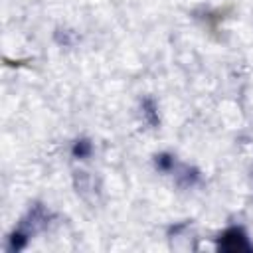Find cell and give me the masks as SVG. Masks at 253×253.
I'll list each match as a JSON object with an SVG mask.
<instances>
[{
  "label": "cell",
  "mask_w": 253,
  "mask_h": 253,
  "mask_svg": "<svg viewBox=\"0 0 253 253\" xmlns=\"http://www.w3.org/2000/svg\"><path fill=\"white\" fill-rule=\"evenodd\" d=\"M49 219H51V213L42 204H34L28 210V213L22 217L20 225L8 237V251H20V249H24L32 235H36V233H40L42 229L47 227Z\"/></svg>",
  "instance_id": "1"
},
{
  "label": "cell",
  "mask_w": 253,
  "mask_h": 253,
  "mask_svg": "<svg viewBox=\"0 0 253 253\" xmlns=\"http://www.w3.org/2000/svg\"><path fill=\"white\" fill-rule=\"evenodd\" d=\"M217 249L227 251V253H239V251H253V243L249 241L245 229L241 225H231L227 227L219 237H217Z\"/></svg>",
  "instance_id": "2"
},
{
  "label": "cell",
  "mask_w": 253,
  "mask_h": 253,
  "mask_svg": "<svg viewBox=\"0 0 253 253\" xmlns=\"http://www.w3.org/2000/svg\"><path fill=\"white\" fill-rule=\"evenodd\" d=\"M71 152H73V156H75V158H87V156H91V152H93V144H91L87 138L75 140V144H73Z\"/></svg>",
  "instance_id": "3"
},
{
  "label": "cell",
  "mask_w": 253,
  "mask_h": 253,
  "mask_svg": "<svg viewBox=\"0 0 253 253\" xmlns=\"http://www.w3.org/2000/svg\"><path fill=\"white\" fill-rule=\"evenodd\" d=\"M142 113H144L146 121H148L152 126L158 125V113H156V105H154L152 99H144V101H142Z\"/></svg>",
  "instance_id": "4"
}]
</instances>
